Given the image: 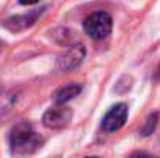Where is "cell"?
Masks as SVG:
<instances>
[{
    "label": "cell",
    "instance_id": "obj_1",
    "mask_svg": "<svg viewBox=\"0 0 160 158\" xmlns=\"http://www.w3.org/2000/svg\"><path fill=\"white\" fill-rule=\"evenodd\" d=\"M9 143L16 154H33L42 144V138L33 130L31 124L19 122L9 133Z\"/></svg>",
    "mask_w": 160,
    "mask_h": 158
},
{
    "label": "cell",
    "instance_id": "obj_2",
    "mask_svg": "<svg viewBox=\"0 0 160 158\" xmlns=\"http://www.w3.org/2000/svg\"><path fill=\"white\" fill-rule=\"evenodd\" d=\"M84 30L95 41L106 39L112 31V17H110V14H107L104 11H97V12L90 14L84 20Z\"/></svg>",
    "mask_w": 160,
    "mask_h": 158
},
{
    "label": "cell",
    "instance_id": "obj_3",
    "mask_svg": "<svg viewBox=\"0 0 160 158\" xmlns=\"http://www.w3.org/2000/svg\"><path fill=\"white\" fill-rule=\"evenodd\" d=\"M72 108L65 107L64 104H58L54 108H48L44 113L42 122L48 129H64L72 121Z\"/></svg>",
    "mask_w": 160,
    "mask_h": 158
},
{
    "label": "cell",
    "instance_id": "obj_4",
    "mask_svg": "<svg viewBox=\"0 0 160 158\" xmlns=\"http://www.w3.org/2000/svg\"><path fill=\"white\" fill-rule=\"evenodd\" d=\"M126 119H128V105L117 104L104 115L101 126H103V129L106 132L110 133V132H115V130L121 129L124 126Z\"/></svg>",
    "mask_w": 160,
    "mask_h": 158
},
{
    "label": "cell",
    "instance_id": "obj_5",
    "mask_svg": "<svg viewBox=\"0 0 160 158\" xmlns=\"http://www.w3.org/2000/svg\"><path fill=\"white\" fill-rule=\"evenodd\" d=\"M86 56V48L82 45H73L65 53H62L58 59V68L62 71H72L78 68Z\"/></svg>",
    "mask_w": 160,
    "mask_h": 158
},
{
    "label": "cell",
    "instance_id": "obj_6",
    "mask_svg": "<svg viewBox=\"0 0 160 158\" xmlns=\"http://www.w3.org/2000/svg\"><path fill=\"white\" fill-rule=\"evenodd\" d=\"M42 14V9H36V11H31L30 14H23V16H17V17H12V19H8L5 22V26L9 28L11 31H19V30H23L27 26H31L38 17Z\"/></svg>",
    "mask_w": 160,
    "mask_h": 158
},
{
    "label": "cell",
    "instance_id": "obj_7",
    "mask_svg": "<svg viewBox=\"0 0 160 158\" xmlns=\"http://www.w3.org/2000/svg\"><path fill=\"white\" fill-rule=\"evenodd\" d=\"M79 93H81V85L76 84V82H70L54 95V104H65L67 101L73 99Z\"/></svg>",
    "mask_w": 160,
    "mask_h": 158
},
{
    "label": "cell",
    "instance_id": "obj_8",
    "mask_svg": "<svg viewBox=\"0 0 160 158\" xmlns=\"http://www.w3.org/2000/svg\"><path fill=\"white\" fill-rule=\"evenodd\" d=\"M157 122H159V113H152V115H151V116L146 119L145 126L140 129V133H142L143 136H148V135H151V133L154 132V129H156Z\"/></svg>",
    "mask_w": 160,
    "mask_h": 158
},
{
    "label": "cell",
    "instance_id": "obj_9",
    "mask_svg": "<svg viewBox=\"0 0 160 158\" xmlns=\"http://www.w3.org/2000/svg\"><path fill=\"white\" fill-rule=\"evenodd\" d=\"M22 5H34V3H38V2H41V0H19Z\"/></svg>",
    "mask_w": 160,
    "mask_h": 158
}]
</instances>
